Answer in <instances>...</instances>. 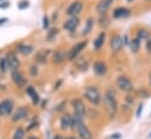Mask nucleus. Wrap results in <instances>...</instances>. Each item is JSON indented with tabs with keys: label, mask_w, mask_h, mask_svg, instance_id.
I'll list each match as a JSON object with an SVG mask.
<instances>
[{
	"label": "nucleus",
	"mask_w": 151,
	"mask_h": 139,
	"mask_svg": "<svg viewBox=\"0 0 151 139\" xmlns=\"http://www.w3.org/2000/svg\"><path fill=\"white\" fill-rule=\"evenodd\" d=\"M84 9V2L81 0H74L72 1L65 9V15L70 16H79Z\"/></svg>",
	"instance_id": "12"
},
{
	"label": "nucleus",
	"mask_w": 151,
	"mask_h": 139,
	"mask_svg": "<svg viewBox=\"0 0 151 139\" xmlns=\"http://www.w3.org/2000/svg\"><path fill=\"white\" fill-rule=\"evenodd\" d=\"M76 133L78 135V139H93V133H92V131L90 130V127L85 123H83L78 127Z\"/></svg>",
	"instance_id": "22"
},
{
	"label": "nucleus",
	"mask_w": 151,
	"mask_h": 139,
	"mask_svg": "<svg viewBox=\"0 0 151 139\" xmlns=\"http://www.w3.org/2000/svg\"><path fill=\"white\" fill-rule=\"evenodd\" d=\"M143 108H144V104H143V102L138 104V106H137V111H136V117H137V118H140L142 112H143Z\"/></svg>",
	"instance_id": "40"
},
{
	"label": "nucleus",
	"mask_w": 151,
	"mask_h": 139,
	"mask_svg": "<svg viewBox=\"0 0 151 139\" xmlns=\"http://www.w3.org/2000/svg\"><path fill=\"white\" fill-rule=\"evenodd\" d=\"M24 91H25V94L31 99V102L33 106H37L40 104L41 101V98H40V94L38 93V91L35 90V87L31 84H27L25 87H24Z\"/></svg>",
	"instance_id": "14"
},
{
	"label": "nucleus",
	"mask_w": 151,
	"mask_h": 139,
	"mask_svg": "<svg viewBox=\"0 0 151 139\" xmlns=\"http://www.w3.org/2000/svg\"><path fill=\"white\" fill-rule=\"evenodd\" d=\"M96 21L98 22V26L100 28H103V29H105V28H107L110 26V18H109L107 14H99L98 19Z\"/></svg>",
	"instance_id": "29"
},
{
	"label": "nucleus",
	"mask_w": 151,
	"mask_h": 139,
	"mask_svg": "<svg viewBox=\"0 0 151 139\" xmlns=\"http://www.w3.org/2000/svg\"><path fill=\"white\" fill-rule=\"evenodd\" d=\"M84 119H85V118L79 117V115L72 113V114H71V125H70V130L76 133V131L78 130V127L84 123Z\"/></svg>",
	"instance_id": "25"
},
{
	"label": "nucleus",
	"mask_w": 151,
	"mask_h": 139,
	"mask_svg": "<svg viewBox=\"0 0 151 139\" xmlns=\"http://www.w3.org/2000/svg\"><path fill=\"white\" fill-rule=\"evenodd\" d=\"M106 37H107V33L105 29H103L98 33V35L94 38V40L92 42V48L94 52H98L103 48V46L105 45V41H106Z\"/></svg>",
	"instance_id": "20"
},
{
	"label": "nucleus",
	"mask_w": 151,
	"mask_h": 139,
	"mask_svg": "<svg viewBox=\"0 0 151 139\" xmlns=\"http://www.w3.org/2000/svg\"><path fill=\"white\" fill-rule=\"evenodd\" d=\"M145 51L147 54H151V35L145 40Z\"/></svg>",
	"instance_id": "39"
},
{
	"label": "nucleus",
	"mask_w": 151,
	"mask_h": 139,
	"mask_svg": "<svg viewBox=\"0 0 151 139\" xmlns=\"http://www.w3.org/2000/svg\"><path fill=\"white\" fill-rule=\"evenodd\" d=\"M25 139H40L39 137H37V135H33V134H31V135H28L27 138H25Z\"/></svg>",
	"instance_id": "50"
},
{
	"label": "nucleus",
	"mask_w": 151,
	"mask_h": 139,
	"mask_svg": "<svg viewBox=\"0 0 151 139\" xmlns=\"http://www.w3.org/2000/svg\"><path fill=\"white\" fill-rule=\"evenodd\" d=\"M150 35H151V32H150L146 27L140 26V27L137 28V31H136V35H134V37L138 38L140 41H145Z\"/></svg>",
	"instance_id": "26"
},
{
	"label": "nucleus",
	"mask_w": 151,
	"mask_h": 139,
	"mask_svg": "<svg viewBox=\"0 0 151 139\" xmlns=\"http://www.w3.org/2000/svg\"><path fill=\"white\" fill-rule=\"evenodd\" d=\"M39 66L37 65V64H31L29 65V67H28V75L31 77V78H37L38 75H39Z\"/></svg>",
	"instance_id": "31"
},
{
	"label": "nucleus",
	"mask_w": 151,
	"mask_h": 139,
	"mask_svg": "<svg viewBox=\"0 0 151 139\" xmlns=\"http://www.w3.org/2000/svg\"><path fill=\"white\" fill-rule=\"evenodd\" d=\"M116 86L119 91L124 92L125 94L126 93H132L134 91V85H133L132 80L125 74H120L116 78Z\"/></svg>",
	"instance_id": "4"
},
{
	"label": "nucleus",
	"mask_w": 151,
	"mask_h": 139,
	"mask_svg": "<svg viewBox=\"0 0 151 139\" xmlns=\"http://www.w3.org/2000/svg\"><path fill=\"white\" fill-rule=\"evenodd\" d=\"M59 33H60V28H59V27H57V26L50 27V28L46 31L45 41H46V42H53V41H55V39L58 38Z\"/></svg>",
	"instance_id": "24"
},
{
	"label": "nucleus",
	"mask_w": 151,
	"mask_h": 139,
	"mask_svg": "<svg viewBox=\"0 0 151 139\" xmlns=\"http://www.w3.org/2000/svg\"><path fill=\"white\" fill-rule=\"evenodd\" d=\"M70 104H71V107H72V111H73L72 113L77 114L79 117H83V118L86 117L87 110H86V105H85L83 98H80V97L72 98L71 101H70Z\"/></svg>",
	"instance_id": "7"
},
{
	"label": "nucleus",
	"mask_w": 151,
	"mask_h": 139,
	"mask_svg": "<svg viewBox=\"0 0 151 139\" xmlns=\"http://www.w3.org/2000/svg\"><path fill=\"white\" fill-rule=\"evenodd\" d=\"M9 6H11V4H9V1H7V0L0 2V9H6V8H8Z\"/></svg>",
	"instance_id": "41"
},
{
	"label": "nucleus",
	"mask_w": 151,
	"mask_h": 139,
	"mask_svg": "<svg viewBox=\"0 0 151 139\" xmlns=\"http://www.w3.org/2000/svg\"><path fill=\"white\" fill-rule=\"evenodd\" d=\"M109 138H110V139H120V138H122V134H120V133H113V134H111Z\"/></svg>",
	"instance_id": "44"
},
{
	"label": "nucleus",
	"mask_w": 151,
	"mask_h": 139,
	"mask_svg": "<svg viewBox=\"0 0 151 139\" xmlns=\"http://www.w3.org/2000/svg\"><path fill=\"white\" fill-rule=\"evenodd\" d=\"M109 46H110V49L112 53H119L124 47L122 34H119L118 32L112 33L110 37V40H109Z\"/></svg>",
	"instance_id": "10"
},
{
	"label": "nucleus",
	"mask_w": 151,
	"mask_h": 139,
	"mask_svg": "<svg viewBox=\"0 0 151 139\" xmlns=\"http://www.w3.org/2000/svg\"><path fill=\"white\" fill-rule=\"evenodd\" d=\"M67 60V49L63 47H58L54 51H52L51 54V61L54 66H60Z\"/></svg>",
	"instance_id": "11"
},
{
	"label": "nucleus",
	"mask_w": 151,
	"mask_h": 139,
	"mask_svg": "<svg viewBox=\"0 0 151 139\" xmlns=\"http://www.w3.org/2000/svg\"><path fill=\"white\" fill-rule=\"evenodd\" d=\"M9 78H11V81L14 84V86L20 90H24V87L28 84V80L21 70H15L9 72Z\"/></svg>",
	"instance_id": "8"
},
{
	"label": "nucleus",
	"mask_w": 151,
	"mask_h": 139,
	"mask_svg": "<svg viewBox=\"0 0 151 139\" xmlns=\"http://www.w3.org/2000/svg\"><path fill=\"white\" fill-rule=\"evenodd\" d=\"M92 70H93V73L97 77H105L106 73H107V65L104 60L97 59L92 64Z\"/></svg>",
	"instance_id": "18"
},
{
	"label": "nucleus",
	"mask_w": 151,
	"mask_h": 139,
	"mask_svg": "<svg viewBox=\"0 0 151 139\" xmlns=\"http://www.w3.org/2000/svg\"><path fill=\"white\" fill-rule=\"evenodd\" d=\"M7 71H8V70H7V64H6L5 58L2 57V58H0V72H1L2 74H5Z\"/></svg>",
	"instance_id": "37"
},
{
	"label": "nucleus",
	"mask_w": 151,
	"mask_h": 139,
	"mask_svg": "<svg viewBox=\"0 0 151 139\" xmlns=\"http://www.w3.org/2000/svg\"><path fill=\"white\" fill-rule=\"evenodd\" d=\"M38 125H39V123H38V120H37V119H34V120L29 121V124H28V125H27V127L25 128L26 133H27V132H31V131H33V130H35V128L38 127Z\"/></svg>",
	"instance_id": "35"
},
{
	"label": "nucleus",
	"mask_w": 151,
	"mask_h": 139,
	"mask_svg": "<svg viewBox=\"0 0 151 139\" xmlns=\"http://www.w3.org/2000/svg\"><path fill=\"white\" fill-rule=\"evenodd\" d=\"M125 1H126V2H129V4H131V2H133L134 0H125Z\"/></svg>",
	"instance_id": "52"
},
{
	"label": "nucleus",
	"mask_w": 151,
	"mask_h": 139,
	"mask_svg": "<svg viewBox=\"0 0 151 139\" xmlns=\"http://www.w3.org/2000/svg\"><path fill=\"white\" fill-rule=\"evenodd\" d=\"M147 82H149V86L151 87V71L147 73Z\"/></svg>",
	"instance_id": "48"
},
{
	"label": "nucleus",
	"mask_w": 151,
	"mask_h": 139,
	"mask_svg": "<svg viewBox=\"0 0 151 139\" xmlns=\"http://www.w3.org/2000/svg\"><path fill=\"white\" fill-rule=\"evenodd\" d=\"M26 138V131L22 126H17L11 139H25Z\"/></svg>",
	"instance_id": "30"
},
{
	"label": "nucleus",
	"mask_w": 151,
	"mask_h": 139,
	"mask_svg": "<svg viewBox=\"0 0 151 139\" xmlns=\"http://www.w3.org/2000/svg\"><path fill=\"white\" fill-rule=\"evenodd\" d=\"M1 1H5V0H0V2H1Z\"/></svg>",
	"instance_id": "55"
},
{
	"label": "nucleus",
	"mask_w": 151,
	"mask_h": 139,
	"mask_svg": "<svg viewBox=\"0 0 151 139\" xmlns=\"http://www.w3.org/2000/svg\"><path fill=\"white\" fill-rule=\"evenodd\" d=\"M64 137H65V135H63L61 133H55L52 139H64Z\"/></svg>",
	"instance_id": "45"
},
{
	"label": "nucleus",
	"mask_w": 151,
	"mask_h": 139,
	"mask_svg": "<svg viewBox=\"0 0 151 139\" xmlns=\"http://www.w3.org/2000/svg\"><path fill=\"white\" fill-rule=\"evenodd\" d=\"M94 25H96V19H94L92 15L87 16L86 20H85V22H84V27L81 28V32H80L81 37H87V35H90L91 32H92L93 28H94Z\"/></svg>",
	"instance_id": "21"
},
{
	"label": "nucleus",
	"mask_w": 151,
	"mask_h": 139,
	"mask_svg": "<svg viewBox=\"0 0 151 139\" xmlns=\"http://www.w3.org/2000/svg\"><path fill=\"white\" fill-rule=\"evenodd\" d=\"M80 25V18L79 16H70L63 22V29L67 33H73L77 31V28Z\"/></svg>",
	"instance_id": "15"
},
{
	"label": "nucleus",
	"mask_w": 151,
	"mask_h": 139,
	"mask_svg": "<svg viewBox=\"0 0 151 139\" xmlns=\"http://www.w3.org/2000/svg\"><path fill=\"white\" fill-rule=\"evenodd\" d=\"M74 64H76V67L80 71V72H86L90 67V61L86 59V58H80V59H76L74 60Z\"/></svg>",
	"instance_id": "28"
},
{
	"label": "nucleus",
	"mask_w": 151,
	"mask_h": 139,
	"mask_svg": "<svg viewBox=\"0 0 151 139\" xmlns=\"http://www.w3.org/2000/svg\"><path fill=\"white\" fill-rule=\"evenodd\" d=\"M13 51L17 54H20L22 57H28L34 52V46L32 44H27V42H18V44H15V47Z\"/></svg>",
	"instance_id": "16"
},
{
	"label": "nucleus",
	"mask_w": 151,
	"mask_h": 139,
	"mask_svg": "<svg viewBox=\"0 0 151 139\" xmlns=\"http://www.w3.org/2000/svg\"><path fill=\"white\" fill-rule=\"evenodd\" d=\"M87 44H88V40H87V39H84V40H80V41L76 42L74 45H72V46L67 49V61L73 62V61L81 54V52L86 48Z\"/></svg>",
	"instance_id": "3"
},
{
	"label": "nucleus",
	"mask_w": 151,
	"mask_h": 139,
	"mask_svg": "<svg viewBox=\"0 0 151 139\" xmlns=\"http://www.w3.org/2000/svg\"><path fill=\"white\" fill-rule=\"evenodd\" d=\"M83 98L92 106H99L101 104V93L96 85H87L83 91Z\"/></svg>",
	"instance_id": "2"
},
{
	"label": "nucleus",
	"mask_w": 151,
	"mask_h": 139,
	"mask_svg": "<svg viewBox=\"0 0 151 139\" xmlns=\"http://www.w3.org/2000/svg\"><path fill=\"white\" fill-rule=\"evenodd\" d=\"M52 54V49L51 48H41L38 49L37 53L33 57V62L39 65H46L50 60V55Z\"/></svg>",
	"instance_id": "13"
},
{
	"label": "nucleus",
	"mask_w": 151,
	"mask_h": 139,
	"mask_svg": "<svg viewBox=\"0 0 151 139\" xmlns=\"http://www.w3.org/2000/svg\"><path fill=\"white\" fill-rule=\"evenodd\" d=\"M51 18L47 15V14H45L44 16H42V29H45V31H47L50 27H51Z\"/></svg>",
	"instance_id": "34"
},
{
	"label": "nucleus",
	"mask_w": 151,
	"mask_h": 139,
	"mask_svg": "<svg viewBox=\"0 0 151 139\" xmlns=\"http://www.w3.org/2000/svg\"><path fill=\"white\" fill-rule=\"evenodd\" d=\"M122 37H123V44H124V46H129V42H130L129 35H127V34H124V35H122Z\"/></svg>",
	"instance_id": "43"
},
{
	"label": "nucleus",
	"mask_w": 151,
	"mask_h": 139,
	"mask_svg": "<svg viewBox=\"0 0 151 139\" xmlns=\"http://www.w3.org/2000/svg\"><path fill=\"white\" fill-rule=\"evenodd\" d=\"M64 139H78V137H76V135H72V134H70V135H66V137H64Z\"/></svg>",
	"instance_id": "47"
},
{
	"label": "nucleus",
	"mask_w": 151,
	"mask_h": 139,
	"mask_svg": "<svg viewBox=\"0 0 151 139\" xmlns=\"http://www.w3.org/2000/svg\"><path fill=\"white\" fill-rule=\"evenodd\" d=\"M45 104L47 105V100H42V104H41V108H42V110L45 108Z\"/></svg>",
	"instance_id": "51"
},
{
	"label": "nucleus",
	"mask_w": 151,
	"mask_h": 139,
	"mask_svg": "<svg viewBox=\"0 0 151 139\" xmlns=\"http://www.w3.org/2000/svg\"><path fill=\"white\" fill-rule=\"evenodd\" d=\"M66 106H67V100H61L59 104L55 105L54 111H55L57 113H64L65 110H66Z\"/></svg>",
	"instance_id": "32"
},
{
	"label": "nucleus",
	"mask_w": 151,
	"mask_h": 139,
	"mask_svg": "<svg viewBox=\"0 0 151 139\" xmlns=\"http://www.w3.org/2000/svg\"><path fill=\"white\" fill-rule=\"evenodd\" d=\"M61 84H63V80H61V79H58V80H57V82L53 85V91H58V90H59V87L61 86Z\"/></svg>",
	"instance_id": "42"
},
{
	"label": "nucleus",
	"mask_w": 151,
	"mask_h": 139,
	"mask_svg": "<svg viewBox=\"0 0 151 139\" xmlns=\"http://www.w3.org/2000/svg\"><path fill=\"white\" fill-rule=\"evenodd\" d=\"M134 101H136V97L133 94H131V93H126L125 94V97H124V104H126L129 106H132L134 104Z\"/></svg>",
	"instance_id": "33"
},
{
	"label": "nucleus",
	"mask_w": 151,
	"mask_h": 139,
	"mask_svg": "<svg viewBox=\"0 0 151 139\" xmlns=\"http://www.w3.org/2000/svg\"><path fill=\"white\" fill-rule=\"evenodd\" d=\"M140 45H142V41H140L138 38L133 37L132 39H130L129 48H130L131 53H132V54H137V53L140 51Z\"/></svg>",
	"instance_id": "27"
},
{
	"label": "nucleus",
	"mask_w": 151,
	"mask_h": 139,
	"mask_svg": "<svg viewBox=\"0 0 151 139\" xmlns=\"http://www.w3.org/2000/svg\"><path fill=\"white\" fill-rule=\"evenodd\" d=\"M132 14V11L126 6H117L112 9L111 16L112 19H125Z\"/></svg>",
	"instance_id": "17"
},
{
	"label": "nucleus",
	"mask_w": 151,
	"mask_h": 139,
	"mask_svg": "<svg viewBox=\"0 0 151 139\" xmlns=\"http://www.w3.org/2000/svg\"><path fill=\"white\" fill-rule=\"evenodd\" d=\"M15 110V102L11 97L0 100V118H9Z\"/></svg>",
	"instance_id": "5"
},
{
	"label": "nucleus",
	"mask_w": 151,
	"mask_h": 139,
	"mask_svg": "<svg viewBox=\"0 0 151 139\" xmlns=\"http://www.w3.org/2000/svg\"><path fill=\"white\" fill-rule=\"evenodd\" d=\"M114 0H99L97 1L96 6H94V11L96 13L99 14H107V12L110 11V8L112 7Z\"/></svg>",
	"instance_id": "19"
},
{
	"label": "nucleus",
	"mask_w": 151,
	"mask_h": 139,
	"mask_svg": "<svg viewBox=\"0 0 151 139\" xmlns=\"http://www.w3.org/2000/svg\"><path fill=\"white\" fill-rule=\"evenodd\" d=\"M57 18H58V14H57V12H54V14H53V16L51 19V22H54V20H57Z\"/></svg>",
	"instance_id": "49"
},
{
	"label": "nucleus",
	"mask_w": 151,
	"mask_h": 139,
	"mask_svg": "<svg viewBox=\"0 0 151 139\" xmlns=\"http://www.w3.org/2000/svg\"><path fill=\"white\" fill-rule=\"evenodd\" d=\"M101 102L110 115H116L117 112L119 111V104H118L117 94L112 88L105 90V92L101 97Z\"/></svg>",
	"instance_id": "1"
},
{
	"label": "nucleus",
	"mask_w": 151,
	"mask_h": 139,
	"mask_svg": "<svg viewBox=\"0 0 151 139\" xmlns=\"http://www.w3.org/2000/svg\"><path fill=\"white\" fill-rule=\"evenodd\" d=\"M137 93H139L140 94V98H143V99H146L150 95V91L147 88H145V87H142L140 90H138Z\"/></svg>",
	"instance_id": "36"
},
{
	"label": "nucleus",
	"mask_w": 151,
	"mask_h": 139,
	"mask_svg": "<svg viewBox=\"0 0 151 139\" xmlns=\"http://www.w3.org/2000/svg\"><path fill=\"white\" fill-rule=\"evenodd\" d=\"M144 1H146V2H151V0H144Z\"/></svg>",
	"instance_id": "54"
},
{
	"label": "nucleus",
	"mask_w": 151,
	"mask_h": 139,
	"mask_svg": "<svg viewBox=\"0 0 151 139\" xmlns=\"http://www.w3.org/2000/svg\"><path fill=\"white\" fill-rule=\"evenodd\" d=\"M70 125H71V113L65 111L64 113H61L59 118V128L60 131L66 132L70 130Z\"/></svg>",
	"instance_id": "23"
},
{
	"label": "nucleus",
	"mask_w": 151,
	"mask_h": 139,
	"mask_svg": "<svg viewBox=\"0 0 151 139\" xmlns=\"http://www.w3.org/2000/svg\"><path fill=\"white\" fill-rule=\"evenodd\" d=\"M149 138H151V131H150V133H149Z\"/></svg>",
	"instance_id": "53"
},
{
	"label": "nucleus",
	"mask_w": 151,
	"mask_h": 139,
	"mask_svg": "<svg viewBox=\"0 0 151 139\" xmlns=\"http://www.w3.org/2000/svg\"><path fill=\"white\" fill-rule=\"evenodd\" d=\"M28 117H29V108H28V106L21 105V106H18L13 111V113H12V115L9 118H11L12 123H20V121H24V120L28 119Z\"/></svg>",
	"instance_id": "9"
},
{
	"label": "nucleus",
	"mask_w": 151,
	"mask_h": 139,
	"mask_svg": "<svg viewBox=\"0 0 151 139\" xmlns=\"http://www.w3.org/2000/svg\"><path fill=\"white\" fill-rule=\"evenodd\" d=\"M5 60H6V64H7V70L9 72L12 71H15V70H20L21 67V60L19 59L18 54L13 51V49H9L8 52H6L5 54Z\"/></svg>",
	"instance_id": "6"
},
{
	"label": "nucleus",
	"mask_w": 151,
	"mask_h": 139,
	"mask_svg": "<svg viewBox=\"0 0 151 139\" xmlns=\"http://www.w3.org/2000/svg\"><path fill=\"white\" fill-rule=\"evenodd\" d=\"M7 21H8V19H7L6 16L0 18V26H1V25H4V24H5V22H7Z\"/></svg>",
	"instance_id": "46"
},
{
	"label": "nucleus",
	"mask_w": 151,
	"mask_h": 139,
	"mask_svg": "<svg viewBox=\"0 0 151 139\" xmlns=\"http://www.w3.org/2000/svg\"><path fill=\"white\" fill-rule=\"evenodd\" d=\"M17 6H18V8H19V9H21V11H22V9H26V8H28V7H29V2H28L27 0H20V1L18 2V5H17Z\"/></svg>",
	"instance_id": "38"
}]
</instances>
